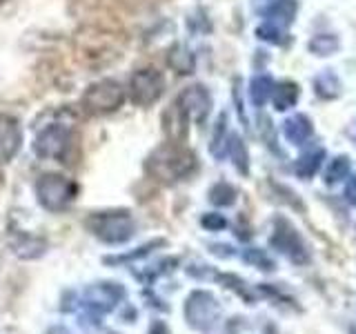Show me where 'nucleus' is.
Here are the masks:
<instances>
[{
	"label": "nucleus",
	"instance_id": "2",
	"mask_svg": "<svg viewBox=\"0 0 356 334\" xmlns=\"http://www.w3.org/2000/svg\"><path fill=\"white\" fill-rule=\"evenodd\" d=\"M125 98H127L125 87L118 81H114V78H103V81H96L85 89L81 105L83 111L89 116H107L120 109Z\"/></svg>",
	"mask_w": 356,
	"mask_h": 334
},
{
	"label": "nucleus",
	"instance_id": "23",
	"mask_svg": "<svg viewBox=\"0 0 356 334\" xmlns=\"http://www.w3.org/2000/svg\"><path fill=\"white\" fill-rule=\"evenodd\" d=\"M345 196H348L350 203L356 205V176L352 178V181L348 183V187H345Z\"/></svg>",
	"mask_w": 356,
	"mask_h": 334
},
{
	"label": "nucleus",
	"instance_id": "6",
	"mask_svg": "<svg viewBox=\"0 0 356 334\" xmlns=\"http://www.w3.org/2000/svg\"><path fill=\"white\" fill-rule=\"evenodd\" d=\"M272 245L294 263H307L309 261V252L305 248L303 239H300V234L292 228V223H289L287 218L274 221Z\"/></svg>",
	"mask_w": 356,
	"mask_h": 334
},
{
	"label": "nucleus",
	"instance_id": "19",
	"mask_svg": "<svg viewBox=\"0 0 356 334\" xmlns=\"http://www.w3.org/2000/svg\"><path fill=\"white\" fill-rule=\"evenodd\" d=\"M348 174H350V159H348V156H339V159H334L330 163L327 172H325V181L330 185H334V183L343 181Z\"/></svg>",
	"mask_w": 356,
	"mask_h": 334
},
{
	"label": "nucleus",
	"instance_id": "7",
	"mask_svg": "<svg viewBox=\"0 0 356 334\" xmlns=\"http://www.w3.org/2000/svg\"><path fill=\"white\" fill-rule=\"evenodd\" d=\"M72 145V132L70 127L65 125H49L44 127L36 141H33V152H36L40 159H51V161H58L63 159V156L67 154V150H70Z\"/></svg>",
	"mask_w": 356,
	"mask_h": 334
},
{
	"label": "nucleus",
	"instance_id": "18",
	"mask_svg": "<svg viewBox=\"0 0 356 334\" xmlns=\"http://www.w3.org/2000/svg\"><path fill=\"white\" fill-rule=\"evenodd\" d=\"M227 150H229L234 165H236L243 174L248 172V152H245V145L241 143L238 136H234V134H232V136L227 138Z\"/></svg>",
	"mask_w": 356,
	"mask_h": 334
},
{
	"label": "nucleus",
	"instance_id": "25",
	"mask_svg": "<svg viewBox=\"0 0 356 334\" xmlns=\"http://www.w3.org/2000/svg\"><path fill=\"white\" fill-rule=\"evenodd\" d=\"M352 334H356V330H352Z\"/></svg>",
	"mask_w": 356,
	"mask_h": 334
},
{
	"label": "nucleus",
	"instance_id": "24",
	"mask_svg": "<svg viewBox=\"0 0 356 334\" xmlns=\"http://www.w3.org/2000/svg\"><path fill=\"white\" fill-rule=\"evenodd\" d=\"M3 3H5V0H0V5H3Z\"/></svg>",
	"mask_w": 356,
	"mask_h": 334
},
{
	"label": "nucleus",
	"instance_id": "17",
	"mask_svg": "<svg viewBox=\"0 0 356 334\" xmlns=\"http://www.w3.org/2000/svg\"><path fill=\"white\" fill-rule=\"evenodd\" d=\"M309 49H312V54H316V56H332L334 51L339 49V38L332 36V33H318V36L312 38Z\"/></svg>",
	"mask_w": 356,
	"mask_h": 334
},
{
	"label": "nucleus",
	"instance_id": "15",
	"mask_svg": "<svg viewBox=\"0 0 356 334\" xmlns=\"http://www.w3.org/2000/svg\"><path fill=\"white\" fill-rule=\"evenodd\" d=\"M274 83L270 76H256L250 85V98L256 107H263L267 103V98H272Z\"/></svg>",
	"mask_w": 356,
	"mask_h": 334
},
{
	"label": "nucleus",
	"instance_id": "11",
	"mask_svg": "<svg viewBox=\"0 0 356 334\" xmlns=\"http://www.w3.org/2000/svg\"><path fill=\"white\" fill-rule=\"evenodd\" d=\"M312 120L305 116V114H296V116H289L285 122H283V134L285 138L292 143V145H303L312 138Z\"/></svg>",
	"mask_w": 356,
	"mask_h": 334
},
{
	"label": "nucleus",
	"instance_id": "4",
	"mask_svg": "<svg viewBox=\"0 0 356 334\" xmlns=\"http://www.w3.org/2000/svg\"><path fill=\"white\" fill-rule=\"evenodd\" d=\"M36 196L40 205L49 212H60L72 203L76 196V185L58 174H44L36 183Z\"/></svg>",
	"mask_w": 356,
	"mask_h": 334
},
{
	"label": "nucleus",
	"instance_id": "12",
	"mask_svg": "<svg viewBox=\"0 0 356 334\" xmlns=\"http://www.w3.org/2000/svg\"><path fill=\"white\" fill-rule=\"evenodd\" d=\"M296 14V3L294 0H276V3L267 9V22L276 27H287L294 20Z\"/></svg>",
	"mask_w": 356,
	"mask_h": 334
},
{
	"label": "nucleus",
	"instance_id": "14",
	"mask_svg": "<svg viewBox=\"0 0 356 334\" xmlns=\"http://www.w3.org/2000/svg\"><path fill=\"white\" fill-rule=\"evenodd\" d=\"M272 100H274V107L278 111H285L289 107L296 105L298 100V85L294 83H281V85H274L272 89Z\"/></svg>",
	"mask_w": 356,
	"mask_h": 334
},
{
	"label": "nucleus",
	"instance_id": "16",
	"mask_svg": "<svg viewBox=\"0 0 356 334\" xmlns=\"http://www.w3.org/2000/svg\"><path fill=\"white\" fill-rule=\"evenodd\" d=\"M316 94L323 96V98H334V96H339V89H341V83H339V78L334 76L332 72H323L321 76H316Z\"/></svg>",
	"mask_w": 356,
	"mask_h": 334
},
{
	"label": "nucleus",
	"instance_id": "9",
	"mask_svg": "<svg viewBox=\"0 0 356 334\" xmlns=\"http://www.w3.org/2000/svg\"><path fill=\"white\" fill-rule=\"evenodd\" d=\"M22 148V127L18 118L0 114V165L9 163Z\"/></svg>",
	"mask_w": 356,
	"mask_h": 334
},
{
	"label": "nucleus",
	"instance_id": "21",
	"mask_svg": "<svg viewBox=\"0 0 356 334\" xmlns=\"http://www.w3.org/2000/svg\"><path fill=\"white\" fill-rule=\"evenodd\" d=\"M245 261L252 263V265H259L261 270H274V263H272L270 256H267L265 252H261V250H256V248L245 252Z\"/></svg>",
	"mask_w": 356,
	"mask_h": 334
},
{
	"label": "nucleus",
	"instance_id": "5",
	"mask_svg": "<svg viewBox=\"0 0 356 334\" xmlns=\"http://www.w3.org/2000/svg\"><path fill=\"white\" fill-rule=\"evenodd\" d=\"M163 94H165V76L159 70L145 67V70H138L131 76L129 96L134 100V105L149 107L154 103H159Z\"/></svg>",
	"mask_w": 356,
	"mask_h": 334
},
{
	"label": "nucleus",
	"instance_id": "1",
	"mask_svg": "<svg viewBox=\"0 0 356 334\" xmlns=\"http://www.w3.org/2000/svg\"><path fill=\"white\" fill-rule=\"evenodd\" d=\"M196 170V156L181 143H167L156 150L147 161V172L163 183H176L192 176Z\"/></svg>",
	"mask_w": 356,
	"mask_h": 334
},
{
	"label": "nucleus",
	"instance_id": "13",
	"mask_svg": "<svg viewBox=\"0 0 356 334\" xmlns=\"http://www.w3.org/2000/svg\"><path fill=\"white\" fill-rule=\"evenodd\" d=\"M323 159H325V150H323V148L309 150L307 154H303L298 159V163H296V174L300 178H312V176H314L321 170Z\"/></svg>",
	"mask_w": 356,
	"mask_h": 334
},
{
	"label": "nucleus",
	"instance_id": "20",
	"mask_svg": "<svg viewBox=\"0 0 356 334\" xmlns=\"http://www.w3.org/2000/svg\"><path fill=\"white\" fill-rule=\"evenodd\" d=\"M209 198H211V203H216V205H232V203H234V198H236V192H234V187H232V185H227V183H218V185L211 187Z\"/></svg>",
	"mask_w": 356,
	"mask_h": 334
},
{
	"label": "nucleus",
	"instance_id": "8",
	"mask_svg": "<svg viewBox=\"0 0 356 334\" xmlns=\"http://www.w3.org/2000/svg\"><path fill=\"white\" fill-rule=\"evenodd\" d=\"M174 105L178 107V111L192 122H203L205 116L209 114V107H211V98L207 94V89L205 87H200V85H192V87H187L183 89L181 94H178V98L174 100Z\"/></svg>",
	"mask_w": 356,
	"mask_h": 334
},
{
	"label": "nucleus",
	"instance_id": "22",
	"mask_svg": "<svg viewBox=\"0 0 356 334\" xmlns=\"http://www.w3.org/2000/svg\"><path fill=\"white\" fill-rule=\"evenodd\" d=\"M203 225L214 228V230L225 228V218H220V216H205V218H203Z\"/></svg>",
	"mask_w": 356,
	"mask_h": 334
},
{
	"label": "nucleus",
	"instance_id": "3",
	"mask_svg": "<svg viewBox=\"0 0 356 334\" xmlns=\"http://www.w3.org/2000/svg\"><path fill=\"white\" fill-rule=\"evenodd\" d=\"M87 228L92 230L100 241L111 243V245L129 241L134 230H136L131 214L125 209H120V212H98V214L89 216Z\"/></svg>",
	"mask_w": 356,
	"mask_h": 334
},
{
	"label": "nucleus",
	"instance_id": "10",
	"mask_svg": "<svg viewBox=\"0 0 356 334\" xmlns=\"http://www.w3.org/2000/svg\"><path fill=\"white\" fill-rule=\"evenodd\" d=\"M216 312H218L216 299L205 292H196L187 301V317L192 319L194 326H207L216 317Z\"/></svg>",
	"mask_w": 356,
	"mask_h": 334
}]
</instances>
